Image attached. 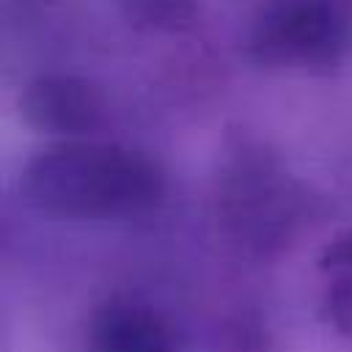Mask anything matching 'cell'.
<instances>
[{"label": "cell", "instance_id": "1", "mask_svg": "<svg viewBox=\"0 0 352 352\" xmlns=\"http://www.w3.org/2000/svg\"><path fill=\"white\" fill-rule=\"evenodd\" d=\"M25 201L58 220H126L154 212L168 190L162 165L113 140L69 138L38 148L22 168Z\"/></svg>", "mask_w": 352, "mask_h": 352}, {"label": "cell", "instance_id": "2", "mask_svg": "<svg viewBox=\"0 0 352 352\" xmlns=\"http://www.w3.org/2000/svg\"><path fill=\"white\" fill-rule=\"evenodd\" d=\"M322 212V195L267 143L250 135L226 143L212 184V214L231 250L253 261L278 258Z\"/></svg>", "mask_w": 352, "mask_h": 352}, {"label": "cell", "instance_id": "3", "mask_svg": "<svg viewBox=\"0 0 352 352\" xmlns=\"http://www.w3.org/2000/svg\"><path fill=\"white\" fill-rule=\"evenodd\" d=\"M352 50L344 0H264L250 19L245 52L261 69L327 74Z\"/></svg>", "mask_w": 352, "mask_h": 352}, {"label": "cell", "instance_id": "4", "mask_svg": "<svg viewBox=\"0 0 352 352\" xmlns=\"http://www.w3.org/2000/svg\"><path fill=\"white\" fill-rule=\"evenodd\" d=\"M19 110L28 126L55 140L94 138L104 126L107 99L102 88L69 72H41L19 94Z\"/></svg>", "mask_w": 352, "mask_h": 352}, {"label": "cell", "instance_id": "5", "mask_svg": "<svg viewBox=\"0 0 352 352\" xmlns=\"http://www.w3.org/2000/svg\"><path fill=\"white\" fill-rule=\"evenodd\" d=\"M85 352H182V341L160 308L113 297L91 314Z\"/></svg>", "mask_w": 352, "mask_h": 352}, {"label": "cell", "instance_id": "6", "mask_svg": "<svg viewBox=\"0 0 352 352\" xmlns=\"http://www.w3.org/2000/svg\"><path fill=\"white\" fill-rule=\"evenodd\" d=\"M316 270L324 275L319 300L322 319L344 338H352V228L338 231L316 256Z\"/></svg>", "mask_w": 352, "mask_h": 352}, {"label": "cell", "instance_id": "7", "mask_svg": "<svg viewBox=\"0 0 352 352\" xmlns=\"http://www.w3.org/2000/svg\"><path fill=\"white\" fill-rule=\"evenodd\" d=\"M113 6L140 33H182L198 19V0H113Z\"/></svg>", "mask_w": 352, "mask_h": 352}, {"label": "cell", "instance_id": "8", "mask_svg": "<svg viewBox=\"0 0 352 352\" xmlns=\"http://www.w3.org/2000/svg\"><path fill=\"white\" fill-rule=\"evenodd\" d=\"M220 346L226 352H267L270 336L267 327L253 316H234L220 330Z\"/></svg>", "mask_w": 352, "mask_h": 352}]
</instances>
